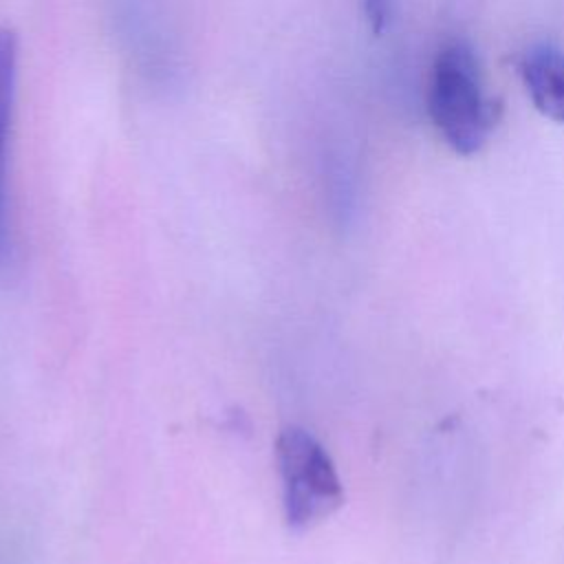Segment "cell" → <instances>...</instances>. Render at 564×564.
<instances>
[{"instance_id":"obj_1","label":"cell","mask_w":564,"mask_h":564,"mask_svg":"<svg viewBox=\"0 0 564 564\" xmlns=\"http://www.w3.org/2000/svg\"><path fill=\"white\" fill-rule=\"evenodd\" d=\"M427 110L456 154L471 156L487 143L500 106L485 93L480 64L469 44L452 42L438 51L430 75Z\"/></svg>"},{"instance_id":"obj_2","label":"cell","mask_w":564,"mask_h":564,"mask_svg":"<svg viewBox=\"0 0 564 564\" xmlns=\"http://www.w3.org/2000/svg\"><path fill=\"white\" fill-rule=\"evenodd\" d=\"M282 476L284 518L291 529H308L344 505V487L324 445L304 427H284L275 443Z\"/></svg>"},{"instance_id":"obj_3","label":"cell","mask_w":564,"mask_h":564,"mask_svg":"<svg viewBox=\"0 0 564 564\" xmlns=\"http://www.w3.org/2000/svg\"><path fill=\"white\" fill-rule=\"evenodd\" d=\"M156 0H119V26L139 70L152 82H172L176 40Z\"/></svg>"},{"instance_id":"obj_4","label":"cell","mask_w":564,"mask_h":564,"mask_svg":"<svg viewBox=\"0 0 564 564\" xmlns=\"http://www.w3.org/2000/svg\"><path fill=\"white\" fill-rule=\"evenodd\" d=\"M18 40L11 29L0 26V280H7L15 264V242L9 209V139L15 104Z\"/></svg>"},{"instance_id":"obj_5","label":"cell","mask_w":564,"mask_h":564,"mask_svg":"<svg viewBox=\"0 0 564 564\" xmlns=\"http://www.w3.org/2000/svg\"><path fill=\"white\" fill-rule=\"evenodd\" d=\"M518 70L535 110L564 123V51L544 42L533 44L522 53Z\"/></svg>"},{"instance_id":"obj_6","label":"cell","mask_w":564,"mask_h":564,"mask_svg":"<svg viewBox=\"0 0 564 564\" xmlns=\"http://www.w3.org/2000/svg\"><path fill=\"white\" fill-rule=\"evenodd\" d=\"M361 9L372 33H383L392 18V0H361Z\"/></svg>"}]
</instances>
